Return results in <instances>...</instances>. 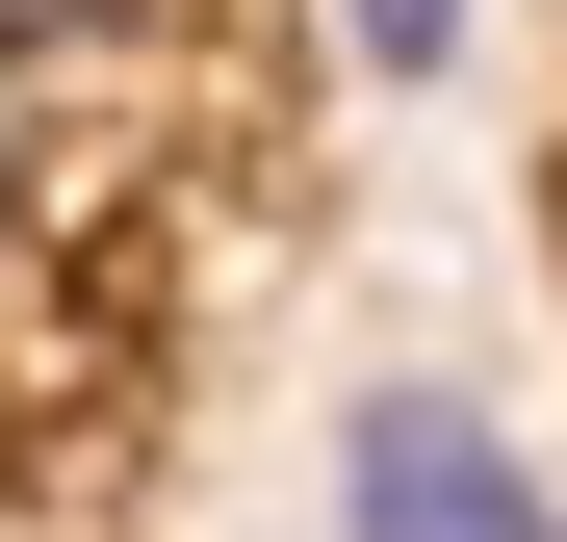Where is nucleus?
<instances>
[{
	"mask_svg": "<svg viewBox=\"0 0 567 542\" xmlns=\"http://www.w3.org/2000/svg\"><path fill=\"white\" fill-rule=\"evenodd\" d=\"M336 542H567V491H542L464 388H361V413H336Z\"/></svg>",
	"mask_w": 567,
	"mask_h": 542,
	"instance_id": "nucleus-1",
	"label": "nucleus"
},
{
	"mask_svg": "<svg viewBox=\"0 0 567 542\" xmlns=\"http://www.w3.org/2000/svg\"><path fill=\"white\" fill-rule=\"evenodd\" d=\"M52 27H104V0H0V52H52Z\"/></svg>",
	"mask_w": 567,
	"mask_h": 542,
	"instance_id": "nucleus-3",
	"label": "nucleus"
},
{
	"mask_svg": "<svg viewBox=\"0 0 567 542\" xmlns=\"http://www.w3.org/2000/svg\"><path fill=\"white\" fill-rule=\"evenodd\" d=\"M0 207H27V130H0Z\"/></svg>",
	"mask_w": 567,
	"mask_h": 542,
	"instance_id": "nucleus-4",
	"label": "nucleus"
},
{
	"mask_svg": "<svg viewBox=\"0 0 567 542\" xmlns=\"http://www.w3.org/2000/svg\"><path fill=\"white\" fill-rule=\"evenodd\" d=\"M464 27H491V0H336V52H361V78H464Z\"/></svg>",
	"mask_w": 567,
	"mask_h": 542,
	"instance_id": "nucleus-2",
	"label": "nucleus"
}]
</instances>
